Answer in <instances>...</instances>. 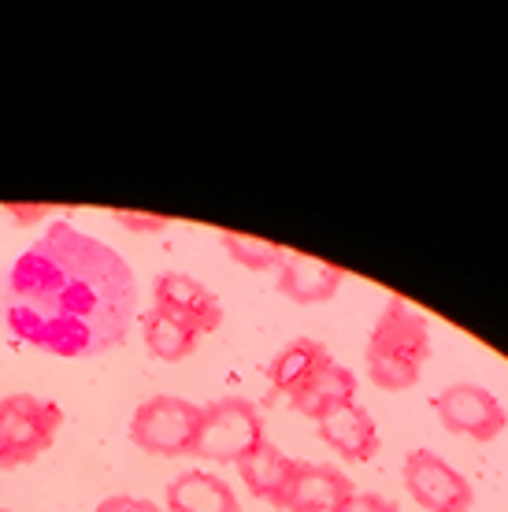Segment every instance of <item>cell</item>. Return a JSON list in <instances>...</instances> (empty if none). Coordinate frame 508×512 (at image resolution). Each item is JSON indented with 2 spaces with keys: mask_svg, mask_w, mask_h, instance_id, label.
Instances as JSON below:
<instances>
[{
  "mask_svg": "<svg viewBox=\"0 0 508 512\" xmlns=\"http://www.w3.org/2000/svg\"><path fill=\"white\" fill-rule=\"evenodd\" d=\"M138 312V279L101 238L56 219L0 282L8 331L52 357H101L123 346Z\"/></svg>",
  "mask_w": 508,
  "mask_h": 512,
  "instance_id": "obj_1",
  "label": "cell"
},
{
  "mask_svg": "<svg viewBox=\"0 0 508 512\" xmlns=\"http://www.w3.org/2000/svg\"><path fill=\"white\" fill-rule=\"evenodd\" d=\"M431 357V327L405 297H390L368 338V375L379 390H412Z\"/></svg>",
  "mask_w": 508,
  "mask_h": 512,
  "instance_id": "obj_2",
  "label": "cell"
},
{
  "mask_svg": "<svg viewBox=\"0 0 508 512\" xmlns=\"http://www.w3.org/2000/svg\"><path fill=\"white\" fill-rule=\"evenodd\" d=\"M64 427V409L49 397H0V468L12 472L45 457Z\"/></svg>",
  "mask_w": 508,
  "mask_h": 512,
  "instance_id": "obj_3",
  "label": "cell"
},
{
  "mask_svg": "<svg viewBox=\"0 0 508 512\" xmlns=\"http://www.w3.org/2000/svg\"><path fill=\"white\" fill-rule=\"evenodd\" d=\"M264 438V416L249 397H219L201 409V431H197L193 457L216 464H238Z\"/></svg>",
  "mask_w": 508,
  "mask_h": 512,
  "instance_id": "obj_4",
  "label": "cell"
},
{
  "mask_svg": "<svg viewBox=\"0 0 508 512\" xmlns=\"http://www.w3.org/2000/svg\"><path fill=\"white\" fill-rule=\"evenodd\" d=\"M201 409L204 405H193L175 394L149 397L130 420V442L149 457H186L197 446Z\"/></svg>",
  "mask_w": 508,
  "mask_h": 512,
  "instance_id": "obj_5",
  "label": "cell"
},
{
  "mask_svg": "<svg viewBox=\"0 0 508 512\" xmlns=\"http://www.w3.org/2000/svg\"><path fill=\"white\" fill-rule=\"evenodd\" d=\"M405 490L412 501L427 512H471L475 509V490L464 475L445 464L434 449H412L401 468Z\"/></svg>",
  "mask_w": 508,
  "mask_h": 512,
  "instance_id": "obj_6",
  "label": "cell"
},
{
  "mask_svg": "<svg viewBox=\"0 0 508 512\" xmlns=\"http://www.w3.org/2000/svg\"><path fill=\"white\" fill-rule=\"evenodd\" d=\"M434 412H438L445 431L475 438V442H494L497 435H505L508 427L505 405L479 383H453L438 390Z\"/></svg>",
  "mask_w": 508,
  "mask_h": 512,
  "instance_id": "obj_7",
  "label": "cell"
},
{
  "mask_svg": "<svg viewBox=\"0 0 508 512\" xmlns=\"http://www.w3.org/2000/svg\"><path fill=\"white\" fill-rule=\"evenodd\" d=\"M153 305L167 316H175L178 323H186L197 334H212L223 323V305L219 297L193 275L182 271H160L153 282Z\"/></svg>",
  "mask_w": 508,
  "mask_h": 512,
  "instance_id": "obj_8",
  "label": "cell"
},
{
  "mask_svg": "<svg viewBox=\"0 0 508 512\" xmlns=\"http://www.w3.org/2000/svg\"><path fill=\"white\" fill-rule=\"evenodd\" d=\"M327 364H334V357L327 353L323 342L293 338L290 346H282L267 364V394H271L267 401H275V397H290L293 401Z\"/></svg>",
  "mask_w": 508,
  "mask_h": 512,
  "instance_id": "obj_9",
  "label": "cell"
},
{
  "mask_svg": "<svg viewBox=\"0 0 508 512\" xmlns=\"http://www.w3.org/2000/svg\"><path fill=\"white\" fill-rule=\"evenodd\" d=\"M349 494H356V487L342 468L297 461V475H293L282 512H334Z\"/></svg>",
  "mask_w": 508,
  "mask_h": 512,
  "instance_id": "obj_10",
  "label": "cell"
},
{
  "mask_svg": "<svg viewBox=\"0 0 508 512\" xmlns=\"http://www.w3.org/2000/svg\"><path fill=\"white\" fill-rule=\"evenodd\" d=\"M279 286L282 297H290L293 305H319V301H331L338 294V286L345 282V271L338 264L316 260L305 253H286L279 268Z\"/></svg>",
  "mask_w": 508,
  "mask_h": 512,
  "instance_id": "obj_11",
  "label": "cell"
},
{
  "mask_svg": "<svg viewBox=\"0 0 508 512\" xmlns=\"http://www.w3.org/2000/svg\"><path fill=\"white\" fill-rule=\"evenodd\" d=\"M316 435H319V442H327L334 453H342L345 461H356V464L379 457V446H382L379 427H375L371 412L364 409L360 401L331 412V416H323V420L316 423Z\"/></svg>",
  "mask_w": 508,
  "mask_h": 512,
  "instance_id": "obj_12",
  "label": "cell"
},
{
  "mask_svg": "<svg viewBox=\"0 0 508 512\" xmlns=\"http://www.w3.org/2000/svg\"><path fill=\"white\" fill-rule=\"evenodd\" d=\"M238 475H242L245 487L253 490V498L282 509V505H286V494H290L293 475H297V461L286 457L275 442L264 438L245 461H238Z\"/></svg>",
  "mask_w": 508,
  "mask_h": 512,
  "instance_id": "obj_13",
  "label": "cell"
},
{
  "mask_svg": "<svg viewBox=\"0 0 508 512\" xmlns=\"http://www.w3.org/2000/svg\"><path fill=\"white\" fill-rule=\"evenodd\" d=\"M167 512H242V505L227 479L193 468L167 483Z\"/></svg>",
  "mask_w": 508,
  "mask_h": 512,
  "instance_id": "obj_14",
  "label": "cell"
},
{
  "mask_svg": "<svg viewBox=\"0 0 508 512\" xmlns=\"http://www.w3.org/2000/svg\"><path fill=\"white\" fill-rule=\"evenodd\" d=\"M353 401H356V375L349 372V368H342V364H327L301 394L293 397L290 405L301 412L305 420L319 423L323 416H331V412L345 409V405H353Z\"/></svg>",
  "mask_w": 508,
  "mask_h": 512,
  "instance_id": "obj_15",
  "label": "cell"
},
{
  "mask_svg": "<svg viewBox=\"0 0 508 512\" xmlns=\"http://www.w3.org/2000/svg\"><path fill=\"white\" fill-rule=\"evenodd\" d=\"M141 338H145V349L153 357L167 360V364H178V360L193 357V349L201 342V334L190 331L186 323H178L175 316H167L160 308H149V316L141 320Z\"/></svg>",
  "mask_w": 508,
  "mask_h": 512,
  "instance_id": "obj_16",
  "label": "cell"
},
{
  "mask_svg": "<svg viewBox=\"0 0 508 512\" xmlns=\"http://www.w3.org/2000/svg\"><path fill=\"white\" fill-rule=\"evenodd\" d=\"M219 242L227 249V256L234 264H242L249 271H271L282 264V256L286 249L275 242H264V238H253V234H234V231H223L219 234Z\"/></svg>",
  "mask_w": 508,
  "mask_h": 512,
  "instance_id": "obj_17",
  "label": "cell"
},
{
  "mask_svg": "<svg viewBox=\"0 0 508 512\" xmlns=\"http://www.w3.org/2000/svg\"><path fill=\"white\" fill-rule=\"evenodd\" d=\"M334 512H401V509H397V501L382 498L375 490H356Z\"/></svg>",
  "mask_w": 508,
  "mask_h": 512,
  "instance_id": "obj_18",
  "label": "cell"
},
{
  "mask_svg": "<svg viewBox=\"0 0 508 512\" xmlns=\"http://www.w3.org/2000/svg\"><path fill=\"white\" fill-rule=\"evenodd\" d=\"M97 512H164L160 505L145 498H130V494H112V498H104L97 505Z\"/></svg>",
  "mask_w": 508,
  "mask_h": 512,
  "instance_id": "obj_19",
  "label": "cell"
},
{
  "mask_svg": "<svg viewBox=\"0 0 508 512\" xmlns=\"http://www.w3.org/2000/svg\"><path fill=\"white\" fill-rule=\"evenodd\" d=\"M115 219L123 223V227H130V231H164L171 219L164 216H134V212H115Z\"/></svg>",
  "mask_w": 508,
  "mask_h": 512,
  "instance_id": "obj_20",
  "label": "cell"
},
{
  "mask_svg": "<svg viewBox=\"0 0 508 512\" xmlns=\"http://www.w3.org/2000/svg\"><path fill=\"white\" fill-rule=\"evenodd\" d=\"M0 512H12V509H0Z\"/></svg>",
  "mask_w": 508,
  "mask_h": 512,
  "instance_id": "obj_21",
  "label": "cell"
}]
</instances>
